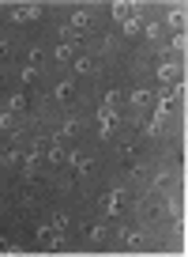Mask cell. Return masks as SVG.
Wrapping results in <instances>:
<instances>
[{"label": "cell", "instance_id": "4fadbf2b", "mask_svg": "<svg viewBox=\"0 0 188 257\" xmlns=\"http://www.w3.org/2000/svg\"><path fill=\"white\" fill-rule=\"evenodd\" d=\"M64 155H68V152H64V148H60V140H53V148H49V152H46V159L60 167V163H64Z\"/></svg>", "mask_w": 188, "mask_h": 257}, {"label": "cell", "instance_id": "5b68a950", "mask_svg": "<svg viewBox=\"0 0 188 257\" xmlns=\"http://www.w3.org/2000/svg\"><path fill=\"white\" fill-rule=\"evenodd\" d=\"M158 76H162L166 83H177V80H184V68H180V64H173V61H166L162 68H158Z\"/></svg>", "mask_w": 188, "mask_h": 257}, {"label": "cell", "instance_id": "7c38bea8", "mask_svg": "<svg viewBox=\"0 0 188 257\" xmlns=\"http://www.w3.org/2000/svg\"><path fill=\"white\" fill-rule=\"evenodd\" d=\"M72 95H76V87H72L68 80H60V83H56V87H53V98H60V102H68Z\"/></svg>", "mask_w": 188, "mask_h": 257}, {"label": "cell", "instance_id": "7402d4cb", "mask_svg": "<svg viewBox=\"0 0 188 257\" xmlns=\"http://www.w3.org/2000/svg\"><path fill=\"white\" fill-rule=\"evenodd\" d=\"M19 159H23V155H19L16 148H12V152H4V159H0V163H8V167H12V163H19Z\"/></svg>", "mask_w": 188, "mask_h": 257}, {"label": "cell", "instance_id": "cb8c5ba5", "mask_svg": "<svg viewBox=\"0 0 188 257\" xmlns=\"http://www.w3.org/2000/svg\"><path fill=\"white\" fill-rule=\"evenodd\" d=\"M8 249H12V242H8V238H0V253H8Z\"/></svg>", "mask_w": 188, "mask_h": 257}, {"label": "cell", "instance_id": "9c48e42d", "mask_svg": "<svg viewBox=\"0 0 188 257\" xmlns=\"http://www.w3.org/2000/svg\"><path fill=\"white\" fill-rule=\"evenodd\" d=\"M120 242H124L128 249H140V246H143V242H147V238H143L140 231H120Z\"/></svg>", "mask_w": 188, "mask_h": 257}, {"label": "cell", "instance_id": "8992f818", "mask_svg": "<svg viewBox=\"0 0 188 257\" xmlns=\"http://www.w3.org/2000/svg\"><path fill=\"white\" fill-rule=\"evenodd\" d=\"M90 23H94V16H90V12H86V8H79L76 16H72V31H79V34H83V31H86V27H90Z\"/></svg>", "mask_w": 188, "mask_h": 257}, {"label": "cell", "instance_id": "8fae6325", "mask_svg": "<svg viewBox=\"0 0 188 257\" xmlns=\"http://www.w3.org/2000/svg\"><path fill=\"white\" fill-rule=\"evenodd\" d=\"M76 128H79V117H68V121L60 125V133H56L53 140H68V137H76Z\"/></svg>", "mask_w": 188, "mask_h": 257}, {"label": "cell", "instance_id": "2e32d148", "mask_svg": "<svg viewBox=\"0 0 188 257\" xmlns=\"http://www.w3.org/2000/svg\"><path fill=\"white\" fill-rule=\"evenodd\" d=\"M56 38H64V46H72V42H79V31H72V27H60V31H56Z\"/></svg>", "mask_w": 188, "mask_h": 257}, {"label": "cell", "instance_id": "44dd1931", "mask_svg": "<svg viewBox=\"0 0 188 257\" xmlns=\"http://www.w3.org/2000/svg\"><path fill=\"white\" fill-rule=\"evenodd\" d=\"M86 234H90L94 242H102V238H106V234H110V231H106V227H90V231H86Z\"/></svg>", "mask_w": 188, "mask_h": 257}, {"label": "cell", "instance_id": "7a4b0ae2", "mask_svg": "<svg viewBox=\"0 0 188 257\" xmlns=\"http://www.w3.org/2000/svg\"><path fill=\"white\" fill-rule=\"evenodd\" d=\"M42 4H19L16 12H12V23H34V19H42Z\"/></svg>", "mask_w": 188, "mask_h": 257}, {"label": "cell", "instance_id": "30bf717a", "mask_svg": "<svg viewBox=\"0 0 188 257\" xmlns=\"http://www.w3.org/2000/svg\"><path fill=\"white\" fill-rule=\"evenodd\" d=\"M110 12H113V19H117V23H124V19L132 16V4H128V0H117Z\"/></svg>", "mask_w": 188, "mask_h": 257}, {"label": "cell", "instance_id": "e0dca14e", "mask_svg": "<svg viewBox=\"0 0 188 257\" xmlns=\"http://www.w3.org/2000/svg\"><path fill=\"white\" fill-rule=\"evenodd\" d=\"M53 57H56V61H72V46H64V42H60V46L53 49Z\"/></svg>", "mask_w": 188, "mask_h": 257}, {"label": "cell", "instance_id": "ac0fdd59", "mask_svg": "<svg viewBox=\"0 0 188 257\" xmlns=\"http://www.w3.org/2000/svg\"><path fill=\"white\" fill-rule=\"evenodd\" d=\"M173 49H177V53H184V49H188V38H184V31H180V34H173Z\"/></svg>", "mask_w": 188, "mask_h": 257}, {"label": "cell", "instance_id": "277c9868", "mask_svg": "<svg viewBox=\"0 0 188 257\" xmlns=\"http://www.w3.org/2000/svg\"><path fill=\"white\" fill-rule=\"evenodd\" d=\"M120 204H124V189H110V193H106V201H102V208H106V216H117Z\"/></svg>", "mask_w": 188, "mask_h": 257}, {"label": "cell", "instance_id": "9a60e30c", "mask_svg": "<svg viewBox=\"0 0 188 257\" xmlns=\"http://www.w3.org/2000/svg\"><path fill=\"white\" fill-rule=\"evenodd\" d=\"M128 98H132V106H147V102H150V91H147V87H136Z\"/></svg>", "mask_w": 188, "mask_h": 257}, {"label": "cell", "instance_id": "603a6c76", "mask_svg": "<svg viewBox=\"0 0 188 257\" xmlns=\"http://www.w3.org/2000/svg\"><path fill=\"white\" fill-rule=\"evenodd\" d=\"M0 57H8V38H0Z\"/></svg>", "mask_w": 188, "mask_h": 257}, {"label": "cell", "instance_id": "d6986e66", "mask_svg": "<svg viewBox=\"0 0 188 257\" xmlns=\"http://www.w3.org/2000/svg\"><path fill=\"white\" fill-rule=\"evenodd\" d=\"M12 125H16V113L4 110V113H0V128H12Z\"/></svg>", "mask_w": 188, "mask_h": 257}, {"label": "cell", "instance_id": "52a82bcc", "mask_svg": "<svg viewBox=\"0 0 188 257\" xmlns=\"http://www.w3.org/2000/svg\"><path fill=\"white\" fill-rule=\"evenodd\" d=\"M76 76H98V68H94L90 57H76Z\"/></svg>", "mask_w": 188, "mask_h": 257}, {"label": "cell", "instance_id": "6da1fadb", "mask_svg": "<svg viewBox=\"0 0 188 257\" xmlns=\"http://www.w3.org/2000/svg\"><path fill=\"white\" fill-rule=\"evenodd\" d=\"M117 121H120L117 106H102V110H98V137H113Z\"/></svg>", "mask_w": 188, "mask_h": 257}, {"label": "cell", "instance_id": "5bb4252c", "mask_svg": "<svg viewBox=\"0 0 188 257\" xmlns=\"http://www.w3.org/2000/svg\"><path fill=\"white\" fill-rule=\"evenodd\" d=\"M8 106H12V113H23V110H26V95H23V91L8 95Z\"/></svg>", "mask_w": 188, "mask_h": 257}, {"label": "cell", "instance_id": "ffe728a7", "mask_svg": "<svg viewBox=\"0 0 188 257\" xmlns=\"http://www.w3.org/2000/svg\"><path fill=\"white\" fill-rule=\"evenodd\" d=\"M34 76H38V68H30V64H26L23 72H19V80H23V83H30V80H34Z\"/></svg>", "mask_w": 188, "mask_h": 257}, {"label": "cell", "instance_id": "ba28073f", "mask_svg": "<svg viewBox=\"0 0 188 257\" xmlns=\"http://www.w3.org/2000/svg\"><path fill=\"white\" fill-rule=\"evenodd\" d=\"M68 223H72V216H68V212H56V216L49 219V227H53V234H64V231H68Z\"/></svg>", "mask_w": 188, "mask_h": 257}, {"label": "cell", "instance_id": "3957f363", "mask_svg": "<svg viewBox=\"0 0 188 257\" xmlns=\"http://www.w3.org/2000/svg\"><path fill=\"white\" fill-rule=\"evenodd\" d=\"M166 23H170L173 27V31H184V23H188V8H184V4H173V8H170V16H166Z\"/></svg>", "mask_w": 188, "mask_h": 257}]
</instances>
